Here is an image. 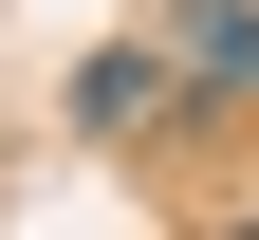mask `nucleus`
Masks as SVG:
<instances>
[{
  "label": "nucleus",
  "mask_w": 259,
  "mask_h": 240,
  "mask_svg": "<svg viewBox=\"0 0 259 240\" xmlns=\"http://www.w3.org/2000/svg\"><path fill=\"white\" fill-rule=\"evenodd\" d=\"M148 37H167V74H185V92H259V0H167Z\"/></svg>",
  "instance_id": "nucleus-1"
},
{
  "label": "nucleus",
  "mask_w": 259,
  "mask_h": 240,
  "mask_svg": "<svg viewBox=\"0 0 259 240\" xmlns=\"http://www.w3.org/2000/svg\"><path fill=\"white\" fill-rule=\"evenodd\" d=\"M167 111H185V74H167V37H111V56L74 74V129H167Z\"/></svg>",
  "instance_id": "nucleus-2"
},
{
  "label": "nucleus",
  "mask_w": 259,
  "mask_h": 240,
  "mask_svg": "<svg viewBox=\"0 0 259 240\" xmlns=\"http://www.w3.org/2000/svg\"><path fill=\"white\" fill-rule=\"evenodd\" d=\"M241 240H259V222H241Z\"/></svg>",
  "instance_id": "nucleus-3"
}]
</instances>
